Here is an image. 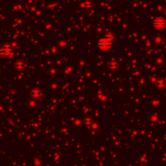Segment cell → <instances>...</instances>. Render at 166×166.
I'll list each match as a JSON object with an SVG mask.
<instances>
[{
	"label": "cell",
	"mask_w": 166,
	"mask_h": 166,
	"mask_svg": "<svg viewBox=\"0 0 166 166\" xmlns=\"http://www.w3.org/2000/svg\"><path fill=\"white\" fill-rule=\"evenodd\" d=\"M114 38L111 36H107V37L101 38L99 42H98V47L99 49L101 50H107L109 49L112 46V42H113Z\"/></svg>",
	"instance_id": "1"
},
{
	"label": "cell",
	"mask_w": 166,
	"mask_h": 166,
	"mask_svg": "<svg viewBox=\"0 0 166 166\" xmlns=\"http://www.w3.org/2000/svg\"><path fill=\"white\" fill-rule=\"evenodd\" d=\"M154 27L157 29H162L166 26V21L162 18H158L154 21Z\"/></svg>",
	"instance_id": "2"
}]
</instances>
